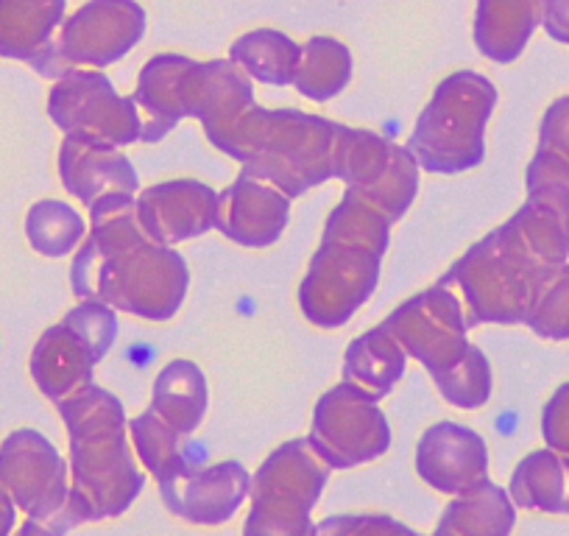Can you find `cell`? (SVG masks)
<instances>
[{"instance_id": "6da1fadb", "label": "cell", "mask_w": 569, "mask_h": 536, "mask_svg": "<svg viewBox=\"0 0 569 536\" xmlns=\"http://www.w3.org/2000/svg\"><path fill=\"white\" fill-rule=\"evenodd\" d=\"M76 299L107 302L142 321H171L190 288L184 257L146 235L134 193H107L90 207V232L70 266Z\"/></svg>"}, {"instance_id": "7a4b0ae2", "label": "cell", "mask_w": 569, "mask_h": 536, "mask_svg": "<svg viewBox=\"0 0 569 536\" xmlns=\"http://www.w3.org/2000/svg\"><path fill=\"white\" fill-rule=\"evenodd\" d=\"M70 441V495L51 523L59 536L79 525L123 517L146 489V473L129 445V417L112 391L92 383L57 403Z\"/></svg>"}, {"instance_id": "3957f363", "label": "cell", "mask_w": 569, "mask_h": 536, "mask_svg": "<svg viewBox=\"0 0 569 536\" xmlns=\"http://www.w3.org/2000/svg\"><path fill=\"white\" fill-rule=\"evenodd\" d=\"M338 123L302 109L251 107L210 143L232 157L240 171L266 179L299 199L332 179Z\"/></svg>"}, {"instance_id": "277c9868", "label": "cell", "mask_w": 569, "mask_h": 536, "mask_svg": "<svg viewBox=\"0 0 569 536\" xmlns=\"http://www.w3.org/2000/svg\"><path fill=\"white\" fill-rule=\"evenodd\" d=\"M500 92L478 70H456L436 87L416 118L408 151L421 171L456 177L486 160V129Z\"/></svg>"}, {"instance_id": "5b68a950", "label": "cell", "mask_w": 569, "mask_h": 536, "mask_svg": "<svg viewBox=\"0 0 569 536\" xmlns=\"http://www.w3.org/2000/svg\"><path fill=\"white\" fill-rule=\"evenodd\" d=\"M550 271V266L536 262L500 224L469 246L441 282L456 288L472 325H525Z\"/></svg>"}, {"instance_id": "8992f818", "label": "cell", "mask_w": 569, "mask_h": 536, "mask_svg": "<svg viewBox=\"0 0 569 536\" xmlns=\"http://www.w3.org/2000/svg\"><path fill=\"white\" fill-rule=\"evenodd\" d=\"M327 478L330 467L316 456L308 439L279 445L251 475L243 536H319L313 508Z\"/></svg>"}, {"instance_id": "52a82bcc", "label": "cell", "mask_w": 569, "mask_h": 536, "mask_svg": "<svg viewBox=\"0 0 569 536\" xmlns=\"http://www.w3.org/2000/svg\"><path fill=\"white\" fill-rule=\"evenodd\" d=\"M146 29L149 14L137 0H87L31 68L53 81L76 68H109L140 46Z\"/></svg>"}, {"instance_id": "ba28073f", "label": "cell", "mask_w": 569, "mask_h": 536, "mask_svg": "<svg viewBox=\"0 0 569 536\" xmlns=\"http://www.w3.org/2000/svg\"><path fill=\"white\" fill-rule=\"evenodd\" d=\"M380 251L338 238H321L299 286V310L319 330H338L375 297L382 275Z\"/></svg>"}, {"instance_id": "9c48e42d", "label": "cell", "mask_w": 569, "mask_h": 536, "mask_svg": "<svg viewBox=\"0 0 569 536\" xmlns=\"http://www.w3.org/2000/svg\"><path fill=\"white\" fill-rule=\"evenodd\" d=\"M48 115L64 138L112 149L142 143V115L134 98L120 96L101 70L76 68L59 76L48 92Z\"/></svg>"}, {"instance_id": "30bf717a", "label": "cell", "mask_w": 569, "mask_h": 536, "mask_svg": "<svg viewBox=\"0 0 569 536\" xmlns=\"http://www.w3.org/2000/svg\"><path fill=\"white\" fill-rule=\"evenodd\" d=\"M382 327L402 344L408 358H416L425 366L433 380L456 369L472 349L469 341L472 321L467 308L458 291L441 280L405 299L399 308L391 310Z\"/></svg>"}, {"instance_id": "8fae6325", "label": "cell", "mask_w": 569, "mask_h": 536, "mask_svg": "<svg viewBox=\"0 0 569 536\" xmlns=\"http://www.w3.org/2000/svg\"><path fill=\"white\" fill-rule=\"evenodd\" d=\"M380 399L341 380L319 397L310 425V447L330 469H355L377 461L391 447V425Z\"/></svg>"}, {"instance_id": "7c38bea8", "label": "cell", "mask_w": 569, "mask_h": 536, "mask_svg": "<svg viewBox=\"0 0 569 536\" xmlns=\"http://www.w3.org/2000/svg\"><path fill=\"white\" fill-rule=\"evenodd\" d=\"M528 201L502 227L541 266L569 262V166L536 149L525 173Z\"/></svg>"}, {"instance_id": "4fadbf2b", "label": "cell", "mask_w": 569, "mask_h": 536, "mask_svg": "<svg viewBox=\"0 0 569 536\" xmlns=\"http://www.w3.org/2000/svg\"><path fill=\"white\" fill-rule=\"evenodd\" d=\"M0 486L18 512L51 525L70 495V467L46 434L18 428L0 441Z\"/></svg>"}, {"instance_id": "5bb4252c", "label": "cell", "mask_w": 569, "mask_h": 536, "mask_svg": "<svg viewBox=\"0 0 569 536\" xmlns=\"http://www.w3.org/2000/svg\"><path fill=\"white\" fill-rule=\"evenodd\" d=\"M157 486L168 512L190 525L216 528L229 523L249 500L251 475L240 461H218L210 467L184 461L157 478Z\"/></svg>"}, {"instance_id": "9a60e30c", "label": "cell", "mask_w": 569, "mask_h": 536, "mask_svg": "<svg viewBox=\"0 0 569 536\" xmlns=\"http://www.w3.org/2000/svg\"><path fill=\"white\" fill-rule=\"evenodd\" d=\"M199 76L201 59L184 53H157L142 64L131 96L142 115V143H160L184 118H193Z\"/></svg>"}, {"instance_id": "2e32d148", "label": "cell", "mask_w": 569, "mask_h": 536, "mask_svg": "<svg viewBox=\"0 0 569 536\" xmlns=\"http://www.w3.org/2000/svg\"><path fill=\"white\" fill-rule=\"evenodd\" d=\"M416 473L441 495H461L489 480V445L461 423H436L416 445Z\"/></svg>"}, {"instance_id": "e0dca14e", "label": "cell", "mask_w": 569, "mask_h": 536, "mask_svg": "<svg viewBox=\"0 0 569 536\" xmlns=\"http://www.w3.org/2000/svg\"><path fill=\"white\" fill-rule=\"evenodd\" d=\"M218 190L199 179H168L137 196V221L151 240L177 246L216 229Z\"/></svg>"}, {"instance_id": "ac0fdd59", "label": "cell", "mask_w": 569, "mask_h": 536, "mask_svg": "<svg viewBox=\"0 0 569 536\" xmlns=\"http://www.w3.org/2000/svg\"><path fill=\"white\" fill-rule=\"evenodd\" d=\"M291 196L266 179L240 171V177L218 193L216 229L246 249H268L282 238L291 221Z\"/></svg>"}, {"instance_id": "d6986e66", "label": "cell", "mask_w": 569, "mask_h": 536, "mask_svg": "<svg viewBox=\"0 0 569 536\" xmlns=\"http://www.w3.org/2000/svg\"><path fill=\"white\" fill-rule=\"evenodd\" d=\"M107 349L92 341L68 314L48 327L31 349L29 371L51 403H64L73 394L96 383V366L107 358Z\"/></svg>"}, {"instance_id": "ffe728a7", "label": "cell", "mask_w": 569, "mask_h": 536, "mask_svg": "<svg viewBox=\"0 0 569 536\" xmlns=\"http://www.w3.org/2000/svg\"><path fill=\"white\" fill-rule=\"evenodd\" d=\"M59 177L64 190L87 207L107 193L137 196L140 190V177L123 149L81 138H64L59 146Z\"/></svg>"}, {"instance_id": "44dd1931", "label": "cell", "mask_w": 569, "mask_h": 536, "mask_svg": "<svg viewBox=\"0 0 569 536\" xmlns=\"http://www.w3.org/2000/svg\"><path fill=\"white\" fill-rule=\"evenodd\" d=\"M545 20V0H478L472 37L480 57L497 64L517 62Z\"/></svg>"}, {"instance_id": "7402d4cb", "label": "cell", "mask_w": 569, "mask_h": 536, "mask_svg": "<svg viewBox=\"0 0 569 536\" xmlns=\"http://www.w3.org/2000/svg\"><path fill=\"white\" fill-rule=\"evenodd\" d=\"M68 0H0V59L34 64L57 40Z\"/></svg>"}, {"instance_id": "603a6c76", "label": "cell", "mask_w": 569, "mask_h": 536, "mask_svg": "<svg viewBox=\"0 0 569 536\" xmlns=\"http://www.w3.org/2000/svg\"><path fill=\"white\" fill-rule=\"evenodd\" d=\"M149 408L182 439H190L201 428L210 408V386L201 366L188 358H173L162 366Z\"/></svg>"}, {"instance_id": "cb8c5ba5", "label": "cell", "mask_w": 569, "mask_h": 536, "mask_svg": "<svg viewBox=\"0 0 569 536\" xmlns=\"http://www.w3.org/2000/svg\"><path fill=\"white\" fill-rule=\"evenodd\" d=\"M405 146L391 143L386 135L371 129L338 123L336 155H332V179H341L349 193L363 196L380 185L399 160Z\"/></svg>"}, {"instance_id": "d4e9b609", "label": "cell", "mask_w": 569, "mask_h": 536, "mask_svg": "<svg viewBox=\"0 0 569 536\" xmlns=\"http://www.w3.org/2000/svg\"><path fill=\"white\" fill-rule=\"evenodd\" d=\"M517 528V506L502 486L483 480L447 503L430 536H511Z\"/></svg>"}, {"instance_id": "484cf974", "label": "cell", "mask_w": 569, "mask_h": 536, "mask_svg": "<svg viewBox=\"0 0 569 536\" xmlns=\"http://www.w3.org/2000/svg\"><path fill=\"white\" fill-rule=\"evenodd\" d=\"M513 506L525 512L569 514V456L567 453L541 450L528 453L517 464L508 484Z\"/></svg>"}, {"instance_id": "4316f807", "label": "cell", "mask_w": 569, "mask_h": 536, "mask_svg": "<svg viewBox=\"0 0 569 536\" xmlns=\"http://www.w3.org/2000/svg\"><path fill=\"white\" fill-rule=\"evenodd\" d=\"M408 353L382 325L355 338L343 353V380L363 388L375 399L388 397L405 375Z\"/></svg>"}, {"instance_id": "83f0119b", "label": "cell", "mask_w": 569, "mask_h": 536, "mask_svg": "<svg viewBox=\"0 0 569 536\" xmlns=\"http://www.w3.org/2000/svg\"><path fill=\"white\" fill-rule=\"evenodd\" d=\"M302 42L279 29H251L229 46V62L238 64L249 79L271 87L293 85Z\"/></svg>"}, {"instance_id": "f1b7e54d", "label": "cell", "mask_w": 569, "mask_h": 536, "mask_svg": "<svg viewBox=\"0 0 569 536\" xmlns=\"http://www.w3.org/2000/svg\"><path fill=\"white\" fill-rule=\"evenodd\" d=\"M355 73V59L347 42L330 34H316L302 42L293 87L313 103H327L341 96Z\"/></svg>"}, {"instance_id": "f546056e", "label": "cell", "mask_w": 569, "mask_h": 536, "mask_svg": "<svg viewBox=\"0 0 569 536\" xmlns=\"http://www.w3.org/2000/svg\"><path fill=\"white\" fill-rule=\"evenodd\" d=\"M87 232L90 229H87L81 212L68 201L42 199L26 212V238H29L31 249L51 260L73 255Z\"/></svg>"}, {"instance_id": "4dcf8cb0", "label": "cell", "mask_w": 569, "mask_h": 536, "mask_svg": "<svg viewBox=\"0 0 569 536\" xmlns=\"http://www.w3.org/2000/svg\"><path fill=\"white\" fill-rule=\"evenodd\" d=\"M129 434L137 461L154 475V480L190 461L188 450H184L188 439H182L177 430L168 428L151 408H146V411L131 419Z\"/></svg>"}, {"instance_id": "1f68e13d", "label": "cell", "mask_w": 569, "mask_h": 536, "mask_svg": "<svg viewBox=\"0 0 569 536\" xmlns=\"http://www.w3.org/2000/svg\"><path fill=\"white\" fill-rule=\"evenodd\" d=\"M325 235L327 238L360 244L366 249H375L380 255H386L388 240H391V221L380 210H375L363 199H358V196L343 193L341 205L327 218Z\"/></svg>"}, {"instance_id": "d6a6232c", "label": "cell", "mask_w": 569, "mask_h": 536, "mask_svg": "<svg viewBox=\"0 0 569 536\" xmlns=\"http://www.w3.org/2000/svg\"><path fill=\"white\" fill-rule=\"evenodd\" d=\"M433 383L450 406L461 408V411H478V408L489 403L491 391H495V371H491V364L483 349L472 344L467 358Z\"/></svg>"}, {"instance_id": "836d02e7", "label": "cell", "mask_w": 569, "mask_h": 536, "mask_svg": "<svg viewBox=\"0 0 569 536\" xmlns=\"http://www.w3.org/2000/svg\"><path fill=\"white\" fill-rule=\"evenodd\" d=\"M525 325L545 341H569V262L547 275Z\"/></svg>"}, {"instance_id": "e575fe53", "label": "cell", "mask_w": 569, "mask_h": 536, "mask_svg": "<svg viewBox=\"0 0 569 536\" xmlns=\"http://www.w3.org/2000/svg\"><path fill=\"white\" fill-rule=\"evenodd\" d=\"M319 536H421L388 514H332L316 523Z\"/></svg>"}, {"instance_id": "d590c367", "label": "cell", "mask_w": 569, "mask_h": 536, "mask_svg": "<svg viewBox=\"0 0 569 536\" xmlns=\"http://www.w3.org/2000/svg\"><path fill=\"white\" fill-rule=\"evenodd\" d=\"M539 151H547L569 166V96L556 98L541 115Z\"/></svg>"}, {"instance_id": "8d00e7d4", "label": "cell", "mask_w": 569, "mask_h": 536, "mask_svg": "<svg viewBox=\"0 0 569 536\" xmlns=\"http://www.w3.org/2000/svg\"><path fill=\"white\" fill-rule=\"evenodd\" d=\"M541 439L550 450L569 456V380L561 383L541 408Z\"/></svg>"}, {"instance_id": "74e56055", "label": "cell", "mask_w": 569, "mask_h": 536, "mask_svg": "<svg viewBox=\"0 0 569 536\" xmlns=\"http://www.w3.org/2000/svg\"><path fill=\"white\" fill-rule=\"evenodd\" d=\"M541 29L561 46H569V0H545V20Z\"/></svg>"}, {"instance_id": "f35d334b", "label": "cell", "mask_w": 569, "mask_h": 536, "mask_svg": "<svg viewBox=\"0 0 569 536\" xmlns=\"http://www.w3.org/2000/svg\"><path fill=\"white\" fill-rule=\"evenodd\" d=\"M14 525H18V506L12 495L0 486V536H12Z\"/></svg>"}, {"instance_id": "ab89813d", "label": "cell", "mask_w": 569, "mask_h": 536, "mask_svg": "<svg viewBox=\"0 0 569 536\" xmlns=\"http://www.w3.org/2000/svg\"><path fill=\"white\" fill-rule=\"evenodd\" d=\"M12 536H59V534L48 523H40V519L26 517V523L20 525V528L14 530Z\"/></svg>"}]
</instances>
